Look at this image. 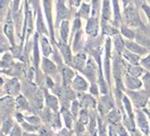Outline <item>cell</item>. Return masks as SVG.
Masks as SVG:
<instances>
[{"mask_svg":"<svg viewBox=\"0 0 150 136\" xmlns=\"http://www.w3.org/2000/svg\"><path fill=\"white\" fill-rule=\"evenodd\" d=\"M43 67H45V69H46L48 73H54V72H55V66L50 63L49 60H47V59L43 61Z\"/></svg>","mask_w":150,"mask_h":136,"instance_id":"13","label":"cell"},{"mask_svg":"<svg viewBox=\"0 0 150 136\" xmlns=\"http://www.w3.org/2000/svg\"><path fill=\"white\" fill-rule=\"evenodd\" d=\"M84 56L83 54H79L76 56V58L74 59V66L79 69H82L83 68V63H84Z\"/></svg>","mask_w":150,"mask_h":136,"instance_id":"6","label":"cell"},{"mask_svg":"<svg viewBox=\"0 0 150 136\" xmlns=\"http://www.w3.org/2000/svg\"><path fill=\"white\" fill-rule=\"evenodd\" d=\"M125 16H126V20H127V24L130 25H138L140 22H139V16L135 11V9L133 7H129L125 11Z\"/></svg>","mask_w":150,"mask_h":136,"instance_id":"1","label":"cell"},{"mask_svg":"<svg viewBox=\"0 0 150 136\" xmlns=\"http://www.w3.org/2000/svg\"><path fill=\"white\" fill-rule=\"evenodd\" d=\"M126 84L130 89H139L141 86V82L138 78L133 77V76H127L126 77Z\"/></svg>","mask_w":150,"mask_h":136,"instance_id":"3","label":"cell"},{"mask_svg":"<svg viewBox=\"0 0 150 136\" xmlns=\"http://www.w3.org/2000/svg\"><path fill=\"white\" fill-rule=\"evenodd\" d=\"M103 15V18H106V19H108V18L110 17V9H109V1L108 0H105Z\"/></svg>","mask_w":150,"mask_h":136,"instance_id":"7","label":"cell"},{"mask_svg":"<svg viewBox=\"0 0 150 136\" xmlns=\"http://www.w3.org/2000/svg\"><path fill=\"white\" fill-rule=\"evenodd\" d=\"M142 65H143L147 69H150V56H148V57L142 61Z\"/></svg>","mask_w":150,"mask_h":136,"instance_id":"20","label":"cell"},{"mask_svg":"<svg viewBox=\"0 0 150 136\" xmlns=\"http://www.w3.org/2000/svg\"><path fill=\"white\" fill-rule=\"evenodd\" d=\"M130 73L133 74V75H141V73H142V69L139 68V67H130Z\"/></svg>","mask_w":150,"mask_h":136,"instance_id":"17","label":"cell"},{"mask_svg":"<svg viewBox=\"0 0 150 136\" xmlns=\"http://www.w3.org/2000/svg\"><path fill=\"white\" fill-rule=\"evenodd\" d=\"M47 104L52 109H57V100L56 98L51 97V95H47Z\"/></svg>","mask_w":150,"mask_h":136,"instance_id":"11","label":"cell"},{"mask_svg":"<svg viewBox=\"0 0 150 136\" xmlns=\"http://www.w3.org/2000/svg\"><path fill=\"white\" fill-rule=\"evenodd\" d=\"M124 56H125V58L132 63H137L139 61V57H138L137 54H130V52H126Z\"/></svg>","mask_w":150,"mask_h":136,"instance_id":"12","label":"cell"},{"mask_svg":"<svg viewBox=\"0 0 150 136\" xmlns=\"http://www.w3.org/2000/svg\"><path fill=\"white\" fill-rule=\"evenodd\" d=\"M126 47L131 50V51H134V52H139V54H144L146 50L143 48H141L140 45L135 44V43H130V42H126Z\"/></svg>","mask_w":150,"mask_h":136,"instance_id":"5","label":"cell"},{"mask_svg":"<svg viewBox=\"0 0 150 136\" xmlns=\"http://www.w3.org/2000/svg\"><path fill=\"white\" fill-rule=\"evenodd\" d=\"M97 31H98V23H97V20H96L94 18H91V19L89 20V23H88V26H86V32H88L89 34L96 35Z\"/></svg>","mask_w":150,"mask_h":136,"instance_id":"2","label":"cell"},{"mask_svg":"<svg viewBox=\"0 0 150 136\" xmlns=\"http://www.w3.org/2000/svg\"><path fill=\"white\" fill-rule=\"evenodd\" d=\"M143 9L146 10V13L148 14V16H149V18H150V9L148 8V7H146V6H143Z\"/></svg>","mask_w":150,"mask_h":136,"instance_id":"23","label":"cell"},{"mask_svg":"<svg viewBox=\"0 0 150 136\" xmlns=\"http://www.w3.org/2000/svg\"><path fill=\"white\" fill-rule=\"evenodd\" d=\"M60 34H62V39H63L64 42H65L66 39H67V34H68V22H64V23H63Z\"/></svg>","mask_w":150,"mask_h":136,"instance_id":"8","label":"cell"},{"mask_svg":"<svg viewBox=\"0 0 150 136\" xmlns=\"http://www.w3.org/2000/svg\"><path fill=\"white\" fill-rule=\"evenodd\" d=\"M148 1H149V2H150V0H148Z\"/></svg>","mask_w":150,"mask_h":136,"instance_id":"25","label":"cell"},{"mask_svg":"<svg viewBox=\"0 0 150 136\" xmlns=\"http://www.w3.org/2000/svg\"><path fill=\"white\" fill-rule=\"evenodd\" d=\"M60 50H62V52H63L64 57H65L66 61L69 63V60H71V52H69V49H68L66 45H60Z\"/></svg>","mask_w":150,"mask_h":136,"instance_id":"10","label":"cell"},{"mask_svg":"<svg viewBox=\"0 0 150 136\" xmlns=\"http://www.w3.org/2000/svg\"><path fill=\"white\" fill-rule=\"evenodd\" d=\"M123 34H125L126 36H129L130 39L133 37V33H132V31L127 30V28H125V27H123Z\"/></svg>","mask_w":150,"mask_h":136,"instance_id":"21","label":"cell"},{"mask_svg":"<svg viewBox=\"0 0 150 136\" xmlns=\"http://www.w3.org/2000/svg\"><path fill=\"white\" fill-rule=\"evenodd\" d=\"M118 115H117V112H112L110 115H109V120L112 121V123H116V121H118Z\"/></svg>","mask_w":150,"mask_h":136,"instance_id":"19","label":"cell"},{"mask_svg":"<svg viewBox=\"0 0 150 136\" xmlns=\"http://www.w3.org/2000/svg\"><path fill=\"white\" fill-rule=\"evenodd\" d=\"M138 113H139V118H138V120L140 121V123H139V125H140L141 128H142V129H143V130L147 133V132H148V127L146 126V124H144V123H146V120H144L143 116L141 115V112H138Z\"/></svg>","mask_w":150,"mask_h":136,"instance_id":"15","label":"cell"},{"mask_svg":"<svg viewBox=\"0 0 150 136\" xmlns=\"http://www.w3.org/2000/svg\"><path fill=\"white\" fill-rule=\"evenodd\" d=\"M42 44H43V52H45L46 56H48V54H50V47H49L47 40H46L45 37L42 39Z\"/></svg>","mask_w":150,"mask_h":136,"instance_id":"16","label":"cell"},{"mask_svg":"<svg viewBox=\"0 0 150 136\" xmlns=\"http://www.w3.org/2000/svg\"><path fill=\"white\" fill-rule=\"evenodd\" d=\"M63 73H64V81L66 82H68V81H71V78L73 77V72L71 70V69H68L67 67H65L64 68V70H63Z\"/></svg>","mask_w":150,"mask_h":136,"instance_id":"14","label":"cell"},{"mask_svg":"<svg viewBox=\"0 0 150 136\" xmlns=\"http://www.w3.org/2000/svg\"><path fill=\"white\" fill-rule=\"evenodd\" d=\"M14 2H15V8H17V7H18V2H19V0H14Z\"/></svg>","mask_w":150,"mask_h":136,"instance_id":"24","label":"cell"},{"mask_svg":"<svg viewBox=\"0 0 150 136\" xmlns=\"http://www.w3.org/2000/svg\"><path fill=\"white\" fill-rule=\"evenodd\" d=\"M73 85H74V87L76 90H80V91H84L86 89V83L85 81L82 78V77H80V76H77L76 78H75L74 83H73Z\"/></svg>","mask_w":150,"mask_h":136,"instance_id":"4","label":"cell"},{"mask_svg":"<svg viewBox=\"0 0 150 136\" xmlns=\"http://www.w3.org/2000/svg\"><path fill=\"white\" fill-rule=\"evenodd\" d=\"M146 84H147L148 86H150V75H147V76H146Z\"/></svg>","mask_w":150,"mask_h":136,"instance_id":"22","label":"cell"},{"mask_svg":"<svg viewBox=\"0 0 150 136\" xmlns=\"http://www.w3.org/2000/svg\"><path fill=\"white\" fill-rule=\"evenodd\" d=\"M18 89H19L18 83H17L16 80H14V81H11L9 83V86H8V92L9 93H16Z\"/></svg>","mask_w":150,"mask_h":136,"instance_id":"9","label":"cell"},{"mask_svg":"<svg viewBox=\"0 0 150 136\" xmlns=\"http://www.w3.org/2000/svg\"><path fill=\"white\" fill-rule=\"evenodd\" d=\"M80 14L83 16H86L88 14H89V6L88 5H85V4H83V6H82V8H81V11H80Z\"/></svg>","mask_w":150,"mask_h":136,"instance_id":"18","label":"cell"}]
</instances>
